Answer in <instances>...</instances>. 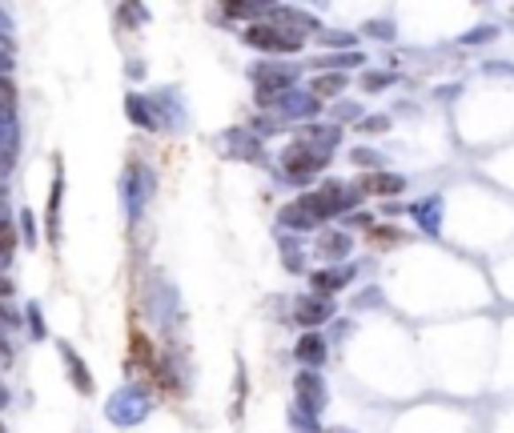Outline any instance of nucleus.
I'll use <instances>...</instances> for the list:
<instances>
[{
	"label": "nucleus",
	"instance_id": "obj_1",
	"mask_svg": "<svg viewBox=\"0 0 514 433\" xmlns=\"http://www.w3.org/2000/svg\"><path fill=\"white\" fill-rule=\"evenodd\" d=\"M357 201H362L357 189H346V185H338V181H326L322 189L302 193L297 201H289L278 216H281V225H289V229H314V225H322V221H330L334 213H341V209H354Z\"/></svg>",
	"mask_w": 514,
	"mask_h": 433
},
{
	"label": "nucleus",
	"instance_id": "obj_2",
	"mask_svg": "<svg viewBox=\"0 0 514 433\" xmlns=\"http://www.w3.org/2000/svg\"><path fill=\"white\" fill-rule=\"evenodd\" d=\"M242 36L249 49H262V52H297L305 44L302 28H289V25H281V20H265V25L253 20Z\"/></svg>",
	"mask_w": 514,
	"mask_h": 433
},
{
	"label": "nucleus",
	"instance_id": "obj_3",
	"mask_svg": "<svg viewBox=\"0 0 514 433\" xmlns=\"http://www.w3.org/2000/svg\"><path fill=\"white\" fill-rule=\"evenodd\" d=\"M294 80H297V72L289 65H257L253 69V96H257V104L270 109L286 93H294Z\"/></svg>",
	"mask_w": 514,
	"mask_h": 433
},
{
	"label": "nucleus",
	"instance_id": "obj_4",
	"mask_svg": "<svg viewBox=\"0 0 514 433\" xmlns=\"http://www.w3.org/2000/svg\"><path fill=\"white\" fill-rule=\"evenodd\" d=\"M149 398L145 390H137V385H125V390H117L113 398L105 401V414L113 425H141L149 417Z\"/></svg>",
	"mask_w": 514,
	"mask_h": 433
},
{
	"label": "nucleus",
	"instance_id": "obj_5",
	"mask_svg": "<svg viewBox=\"0 0 514 433\" xmlns=\"http://www.w3.org/2000/svg\"><path fill=\"white\" fill-rule=\"evenodd\" d=\"M326 161H330V156H326L322 148H314L310 141H294V145H286V153H281V165H286L289 177H314L326 169Z\"/></svg>",
	"mask_w": 514,
	"mask_h": 433
},
{
	"label": "nucleus",
	"instance_id": "obj_6",
	"mask_svg": "<svg viewBox=\"0 0 514 433\" xmlns=\"http://www.w3.org/2000/svg\"><path fill=\"white\" fill-rule=\"evenodd\" d=\"M153 197V173L145 165H129L121 177V201H125V213L137 216L145 209V201Z\"/></svg>",
	"mask_w": 514,
	"mask_h": 433
},
{
	"label": "nucleus",
	"instance_id": "obj_7",
	"mask_svg": "<svg viewBox=\"0 0 514 433\" xmlns=\"http://www.w3.org/2000/svg\"><path fill=\"white\" fill-rule=\"evenodd\" d=\"M294 406H302L310 417H318L326 409V385L314 369H302L294 377Z\"/></svg>",
	"mask_w": 514,
	"mask_h": 433
},
{
	"label": "nucleus",
	"instance_id": "obj_8",
	"mask_svg": "<svg viewBox=\"0 0 514 433\" xmlns=\"http://www.w3.org/2000/svg\"><path fill=\"white\" fill-rule=\"evenodd\" d=\"M273 109H278L286 121H305V117H314L318 109H322V101H318L310 88H294V93H286Z\"/></svg>",
	"mask_w": 514,
	"mask_h": 433
},
{
	"label": "nucleus",
	"instance_id": "obj_9",
	"mask_svg": "<svg viewBox=\"0 0 514 433\" xmlns=\"http://www.w3.org/2000/svg\"><path fill=\"white\" fill-rule=\"evenodd\" d=\"M17 153H20L17 113H0V173H9L17 165Z\"/></svg>",
	"mask_w": 514,
	"mask_h": 433
},
{
	"label": "nucleus",
	"instance_id": "obj_10",
	"mask_svg": "<svg viewBox=\"0 0 514 433\" xmlns=\"http://www.w3.org/2000/svg\"><path fill=\"white\" fill-rule=\"evenodd\" d=\"M330 317H334V305L326 297H302V301H294V321L305 325V330H318Z\"/></svg>",
	"mask_w": 514,
	"mask_h": 433
},
{
	"label": "nucleus",
	"instance_id": "obj_11",
	"mask_svg": "<svg viewBox=\"0 0 514 433\" xmlns=\"http://www.w3.org/2000/svg\"><path fill=\"white\" fill-rule=\"evenodd\" d=\"M349 281H354V269L338 265V269H318L314 277H310V285H314V297H326V301H330V297L338 293L341 285H349Z\"/></svg>",
	"mask_w": 514,
	"mask_h": 433
},
{
	"label": "nucleus",
	"instance_id": "obj_12",
	"mask_svg": "<svg viewBox=\"0 0 514 433\" xmlns=\"http://www.w3.org/2000/svg\"><path fill=\"white\" fill-rule=\"evenodd\" d=\"M414 221H418L426 233H438L442 229V197H422V201H414Z\"/></svg>",
	"mask_w": 514,
	"mask_h": 433
},
{
	"label": "nucleus",
	"instance_id": "obj_13",
	"mask_svg": "<svg viewBox=\"0 0 514 433\" xmlns=\"http://www.w3.org/2000/svg\"><path fill=\"white\" fill-rule=\"evenodd\" d=\"M406 189V181L394 173H370L362 177V185H357V193H374V197H398V193Z\"/></svg>",
	"mask_w": 514,
	"mask_h": 433
},
{
	"label": "nucleus",
	"instance_id": "obj_14",
	"mask_svg": "<svg viewBox=\"0 0 514 433\" xmlns=\"http://www.w3.org/2000/svg\"><path fill=\"white\" fill-rule=\"evenodd\" d=\"M125 113H129L133 125H141V129H161L157 113H153V101H145L141 93H129V101H125Z\"/></svg>",
	"mask_w": 514,
	"mask_h": 433
},
{
	"label": "nucleus",
	"instance_id": "obj_15",
	"mask_svg": "<svg viewBox=\"0 0 514 433\" xmlns=\"http://www.w3.org/2000/svg\"><path fill=\"white\" fill-rule=\"evenodd\" d=\"M294 357L302 365H310V369H314V365H322L326 361V341H322V333H305V338L297 341Z\"/></svg>",
	"mask_w": 514,
	"mask_h": 433
},
{
	"label": "nucleus",
	"instance_id": "obj_16",
	"mask_svg": "<svg viewBox=\"0 0 514 433\" xmlns=\"http://www.w3.org/2000/svg\"><path fill=\"white\" fill-rule=\"evenodd\" d=\"M349 249H354V241H349L346 233H322L318 237V253H322L326 261H341Z\"/></svg>",
	"mask_w": 514,
	"mask_h": 433
},
{
	"label": "nucleus",
	"instance_id": "obj_17",
	"mask_svg": "<svg viewBox=\"0 0 514 433\" xmlns=\"http://www.w3.org/2000/svg\"><path fill=\"white\" fill-rule=\"evenodd\" d=\"M61 357H65V365H69V373H73V385H77L81 393H93V377H88L85 361H81V357L73 353L69 346H61Z\"/></svg>",
	"mask_w": 514,
	"mask_h": 433
},
{
	"label": "nucleus",
	"instance_id": "obj_18",
	"mask_svg": "<svg viewBox=\"0 0 514 433\" xmlns=\"http://www.w3.org/2000/svg\"><path fill=\"white\" fill-rule=\"evenodd\" d=\"M310 93L322 101V96H338V93H346V72H322V77L310 85Z\"/></svg>",
	"mask_w": 514,
	"mask_h": 433
},
{
	"label": "nucleus",
	"instance_id": "obj_19",
	"mask_svg": "<svg viewBox=\"0 0 514 433\" xmlns=\"http://www.w3.org/2000/svg\"><path fill=\"white\" fill-rule=\"evenodd\" d=\"M366 61V57H362V52H338V57H322V61H318V69L322 72H334V69H357V65Z\"/></svg>",
	"mask_w": 514,
	"mask_h": 433
},
{
	"label": "nucleus",
	"instance_id": "obj_20",
	"mask_svg": "<svg viewBox=\"0 0 514 433\" xmlns=\"http://www.w3.org/2000/svg\"><path fill=\"white\" fill-rule=\"evenodd\" d=\"M12 253H17V229L12 221H0V265H9Z\"/></svg>",
	"mask_w": 514,
	"mask_h": 433
},
{
	"label": "nucleus",
	"instance_id": "obj_21",
	"mask_svg": "<svg viewBox=\"0 0 514 433\" xmlns=\"http://www.w3.org/2000/svg\"><path fill=\"white\" fill-rule=\"evenodd\" d=\"M289 425H294L297 433H318V417H310L302 406H294V409H289Z\"/></svg>",
	"mask_w": 514,
	"mask_h": 433
},
{
	"label": "nucleus",
	"instance_id": "obj_22",
	"mask_svg": "<svg viewBox=\"0 0 514 433\" xmlns=\"http://www.w3.org/2000/svg\"><path fill=\"white\" fill-rule=\"evenodd\" d=\"M0 113H17V88L0 77Z\"/></svg>",
	"mask_w": 514,
	"mask_h": 433
},
{
	"label": "nucleus",
	"instance_id": "obj_23",
	"mask_svg": "<svg viewBox=\"0 0 514 433\" xmlns=\"http://www.w3.org/2000/svg\"><path fill=\"white\" fill-rule=\"evenodd\" d=\"M390 85H394V72H366V80H362L366 93H378V88H390Z\"/></svg>",
	"mask_w": 514,
	"mask_h": 433
},
{
	"label": "nucleus",
	"instance_id": "obj_24",
	"mask_svg": "<svg viewBox=\"0 0 514 433\" xmlns=\"http://www.w3.org/2000/svg\"><path fill=\"white\" fill-rule=\"evenodd\" d=\"M366 33L374 36V41H390V36H394V25H390V20H370Z\"/></svg>",
	"mask_w": 514,
	"mask_h": 433
},
{
	"label": "nucleus",
	"instance_id": "obj_25",
	"mask_svg": "<svg viewBox=\"0 0 514 433\" xmlns=\"http://www.w3.org/2000/svg\"><path fill=\"white\" fill-rule=\"evenodd\" d=\"M9 41H12V20H9V12L0 9V49L9 52Z\"/></svg>",
	"mask_w": 514,
	"mask_h": 433
},
{
	"label": "nucleus",
	"instance_id": "obj_26",
	"mask_svg": "<svg viewBox=\"0 0 514 433\" xmlns=\"http://www.w3.org/2000/svg\"><path fill=\"white\" fill-rule=\"evenodd\" d=\"M229 17H257L262 12V4H226Z\"/></svg>",
	"mask_w": 514,
	"mask_h": 433
},
{
	"label": "nucleus",
	"instance_id": "obj_27",
	"mask_svg": "<svg viewBox=\"0 0 514 433\" xmlns=\"http://www.w3.org/2000/svg\"><path fill=\"white\" fill-rule=\"evenodd\" d=\"M354 165L374 169V165H378V153H374V148H354Z\"/></svg>",
	"mask_w": 514,
	"mask_h": 433
},
{
	"label": "nucleus",
	"instance_id": "obj_28",
	"mask_svg": "<svg viewBox=\"0 0 514 433\" xmlns=\"http://www.w3.org/2000/svg\"><path fill=\"white\" fill-rule=\"evenodd\" d=\"M281 261H286L289 273H297V269H302V249H297V245H286V257Z\"/></svg>",
	"mask_w": 514,
	"mask_h": 433
},
{
	"label": "nucleus",
	"instance_id": "obj_29",
	"mask_svg": "<svg viewBox=\"0 0 514 433\" xmlns=\"http://www.w3.org/2000/svg\"><path fill=\"white\" fill-rule=\"evenodd\" d=\"M370 237H374V241H402L398 229H370Z\"/></svg>",
	"mask_w": 514,
	"mask_h": 433
},
{
	"label": "nucleus",
	"instance_id": "obj_30",
	"mask_svg": "<svg viewBox=\"0 0 514 433\" xmlns=\"http://www.w3.org/2000/svg\"><path fill=\"white\" fill-rule=\"evenodd\" d=\"M362 129H366V133H386V129H390V121H386V117H370Z\"/></svg>",
	"mask_w": 514,
	"mask_h": 433
},
{
	"label": "nucleus",
	"instance_id": "obj_31",
	"mask_svg": "<svg viewBox=\"0 0 514 433\" xmlns=\"http://www.w3.org/2000/svg\"><path fill=\"white\" fill-rule=\"evenodd\" d=\"M28 317H33V333H36V338H44V325H41V309H36V305H28Z\"/></svg>",
	"mask_w": 514,
	"mask_h": 433
},
{
	"label": "nucleus",
	"instance_id": "obj_32",
	"mask_svg": "<svg viewBox=\"0 0 514 433\" xmlns=\"http://www.w3.org/2000/svg\"><path fill=\"white\" fill-rule=\"evenodd\" d=\"M0 221H9V189L0 185Z\"/></svg>",
	"mask_w": 514,
	"mask_h": 433
},
{
	"label": "nucleus",
	"instance_id": "obj_33",
	"mask_svg": "<svg viewBox=\"0 0 514 433\" xmlns=\"http://www.w3.org/2000/svg\"><path fill=\"white\" fill-rule=\"evenodd\" d=\"M20 225H25V241H33V213H28V209L20 213Z\"/></svg>",
	"mask_w": 514,
	"mask_h": 433
},
{
	"label": "nucleus",
	"instance_id": "obj_34",
	"mask_svg": "<svg viewBox=\"0 0 514 433\" xmlns=\"http://www.w3.org/2000/svg\"><path fill=\"white\" fill-rule=\"evenodd\" d=\"M490 36H495V28H482V33H471V36H466V44H479V41H490Z\"/></svg>",
	"mask_w": 514,
	"mask_h": 433
},
{
	"label": "nucleus",
	"instance_id": "obj_35",
	"mask_svg": "<svg viewBox=\"0 0 514 433\" xmlns=\"http://www.w3.org/2000/svg\"><path fill=\"white\" fill-rule=\"evenodd\" d=\"M0 325H17V317H12V313L4 309V305H0Z\"/></svg>",
	"mask_w": 514,
	"mask_h": 433
},
{
	"label": "nucleus",
	"instance_id": "obj_36",
	"mask_svg": "<svg viewBox=\"0 0 514 433\" xmlns=\"http://www.w3.org/2000/svg\"><path fill=\"white\" fill-rule=\"evenodd\" d=\"M9 361H12V353H9V346L0 341V365H9Z\"/></svg>",
	"mask_w": 514,
	"mask_h": 433
},
{
	"label": "nucleus",
	"instance_id": "obj_37",
	"mask_svg": "<svg viewBox=\"0 0 514 433\" xmlns=\"http://www.w3.org/2000/svg\"><path fill=\"white\" fill-rule=\"evenodd\" d=\"M9 65H12V61H9V52H4V49H0V72H4V69H9Z\"/></svg>",
	"mask_w": 514,
	"mask_h": 433
},
{
	"label": "nucleus",
	"instance_id": "obj_38",
	"mask_svg": "<svg viewBox=\"0 0 514 433\" xmlns=\"http://www.w3.org/2000/svg\"><path fill=\"white\" fill-rule=\"evenodd\" d=\"M330 433H349V429H330Z\"/></svg>",
	"mask_w": 514,
	"mask_h": 433
},
{
	"label": "nucleus",
	"instance_id": "obj_39",
	"mask_svg": "<svg viewBox=\"0 0 514 433\" xmlns=\"http://www.w3.org/2000/svg\"><path fill=\"white\" fill-rule=\"evenodd\" d=\"M0 433H4V425H0Z\"/></svg>",
	"mask_w": 514,
	"mask_h": 433
}]
</instances>
